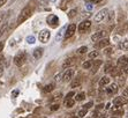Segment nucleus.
Returning a JSON list of instances; mask_svg holds the SVG:
<instances>
[{"label": "nucleus", "mask_w": 128, "mask_h": 118, "mask_svg": "<svg viewBox=\"0 0 128 118\" xmlns=\"http://www.w3.org/2000/svg\"><path fill=\"white\" fill-rule=\"evenodd\" d=\"M60 77H61L60 74H58V75H56V80H60Z\"/></svg>", "instance_id": "obj_47"}, {"label": "nucleus", "mask_w": 128, "mask_h": 118, "mask_svg": "<svg viewBox=\"0 0 128 118\" xmlns=\"http://www.w3.org/2000/svg\"><path fill=\"white\" fill-rule=\"evenodd\" d=\"M103 64V62L102 60H96L95 63H94V66H92V74H95L96 72L98 71V68H99V66Z\"/></svg>", "instance_id": "obj_19"}, {"label": "nucleus", "mask_w": 128, "mask_h": 118, "mask_svg": "<svg viewBox=\"0 0 128 118\" xmlns=\"http://www.w3.org/2000/svg\"><path fill=\"white\" fill-rule=\"evenodd\" d=\"M92 66V63L91 62H84L83 64H82V67L83 68H86V70H88V68H90Z\"/></svg>", "instance_id": "obj_27"}, {"label": "nucleus", "mask_w": 128, "mask_h": 118, "mask_svg": "<svg viewBox=\"0 0 128 118\" xmlns=\"http://www.w3.org/2000/svg\"><path fill=\"white\" fill-rule=\"evenodd\" d=\"M54 89V85L53 83H48V85H46L44 87V92L45 93H50V92H52Z\"/></svg>", "instance_id": "obj_22"}, {"label": "nucleus", "mask_w": 128, "mask_h": 118, "mask_svg": "<svg viewBox=\"0 0 128 118\" xmlns=\"http://www.w3.org/2000/svg\"><path fill=\"white\" fill-rule=\"evenodd\" d=\"M4 42H0V52H1V51H2V49H4Z\"/></svg>", "instance_id": "obj_45"}, {"label": "nucleus", "mask_w": 128, "mask_h": 118, "mask_svg": "<svg viewBox=\"0 0 128 118\" xmlns=\"http://www.w3.org/2000/svg\"><path fill=\"white\" fill-rule=\"evenodd\" d=\"M75 63V58H73V57H70V58H67L64 62V64H62V68H67V67H69V66H72L73 64Z\"/></svg>", "instance_id": "obj_15"}, {"label": "nucleus", "mask_w": 128, "mask_h": 118, "mask_svg": "<svg viewBox=\"0 0 128 118\" xmlns=\"http://www.w3.org/2000/svg\"><path fill=\"white\" fill-rule=\"evenodd\" d=\"M103 0H86V4H99V3H102Z\"/></svg>", "instance_id": "obj_33"}, {"label": "nucleus", "mask_w": 128, "mask_h": 118, "mask_svg": "<svg viewBox=\"0 0 128 118\" xmlns=\"http://www.w3.org/2000/svg\"><path fill=\"white\" fill-rule=\"evenodd\" d=\"M106 85H110V78H107V77L102 78V79L99 80V86L103 87V86H106Z\"/></svg>", "instance_id": "obj_20"}, {"label": "nucleus", "mask_w": 128, "mask_h": 118, "mask_svg": "<svg viewBox=\"0 0 128 118\" xmlns=\"http://www.w3.org/2000/svg\"><path fill=\"white\" fill-rule=\"evenodd\" d=\"M51 0H40V3L43 4V5H45V4H48V3H50Z\"/></svg>", "instance_id": "obj_44"}, {"label": "nucleus", "mask_w": 128, "mask_h": 118, "mask_svg": "<svg viewBox=\"0 0 128 118\" xmlns=\"http://www.w3.org/2000/svg\"><path fill=\"white\" fill-rule=\"evenodd\" d=\"M86 9L91 11V9H92V7H94V5H92V4H86Z\"/></svg>", "instance_id": "obj_39"}, {"label": "nucleus", "mask_w": 128, "mask_h": 118, "mask_svg": "<svg viewBox=\"0 0 128 118\" xmlns=\"http://www.w3.org/2000/svg\"><path fill=\"white\" fill-rule=\"evenodd\" d=\"M113 116L114 117H120V116L124 115V110H122V106H114L113 109Z\"/></svg>", "instance_id": "obj_14"}, {"label": "nucleus", "mask_w": 128, "mask_h": 118, "mask_svg": "<svg viewBox=\"0 0 128 118\" xmlns=\"http://www.w3.org/2000/svg\"><path fill=\"white\" fill-rule=\"evenodd\" d=\"M69 118H78V116H72V117H69Z\"/></svg>", "instance_id": "obj_48"}, {"label": "nucleus", "mask_w": 128, "mask_h": 118, "mask_svg": "<svg viewBox=\"0 0 128 118\" xmlns=\"http://www.w3.org/2000/svg\"><path fill=\"white\" fill-rule=\"evenodd\" d=\"M124 72H125V73H127V74H128V64H127V65L125 66V67H124Z\"/></svg>", "instance_id": "obj_46"}, {"label": "nucleus", "mask_w": 128, "mask_h": 118, "mask_svg": "<svg viewBox=\"0 0 128 118\" xmlns=\"http://www.w3.org/2000/svg\"><path fill=\"white\" fill-rule=\"evenodd\" d=\"M31 14H32V8H31L30 6L24 7V8L21 11V13H20V15H18V24L23 23L24 21L28 20V19L31 16Z\"/></svg>", "instance_id": "obj_1"}, {"label": "nucleus", "mask_w": 128, "mask_h": 118, "mask_svg": "<svg viewBox=\"0 0 128 118\" xmlns=\"http://www.w3.org/2000/svg\"><path fill=\"white\" fill-rule=\"evenodd\" d=\"M58 22H59V20H58V18L56 15H50L48 18V23L50 24L51 27H57Z\"/></svg>", "instance_id": "obj_13"}, {"label": "nucleus", "mask_w": 128, "mask_h": 118, "mask_svg": "<svg viewBox=\"0 0 128 118\" xmlns=\"http://www.w3.org/2000/svg\"><path fill=\"white\" fill-rule=\"evenodd\" d=\"M91 27V21L90 20H84L78 24V31L80 33H86V30H89V28Z\"/></svg>", "instance_id": "obj_5"}, {"label": "nucleus", "mask_w": 128, "mask_h": 118, "mask_svg": "<svg viewBox=\"0 0 128 118\" xmlns=\"http://www.w3.org/2000/svg\"><path fill=\"white\" fill-rule=\"evenodd\" d=\"M43 56V49L42 47H37L35 51H34V58L35 59H39Z\"/></svg>", "instance_id": "obj_17"}, {"label": "nucleus", "mask_w": 128, "mask_h": 118, "mask_svg": "<svg viewBox=\"0 0 128 118\" xmlns=\"http://www.w3.org/2000/svg\"><path fill=\"white\" fill-rule=\"evenodd\" d=\"M4 74V67L1 65H0V78H1V75Z\"/></svg>", "instance_id": "obj_43"}, {"label": "nucleus", "mask_w": 128, "mask_h": 118, "mask_svg": "<svg viewBox=\"0 0 128 118\" xmlns=\"http://www.w3.org/2000/svg\"><path fill=\"white\" fill-rule=\"evenodd\" d=\"M111 52H112V49H110V47H107L106 50H105V53H106V54H110Z\"/></svg>", "instance_id": "obj_42"}, {"label": "nucleus", "mask_w": 128, "mask_h": 118, "mask_svg": "<svg viewBox=\"0 0 128 118\" xmlns=\"http://www.w3.org/2000/svg\"><path fill=\"white\" fill-rule=\"evenodd\" d=\"M7 1L8 0H0V7H2L5 4H7Z\"/></svg>", "instance_id": "obj_41"}, {"label": "nucleus", "mask_w": 128, "mask_h": 118, "mask_svg": "<svg viewBox=\"0 0 128 118\" xmlns=\"http://www.w3.org/2000/svg\"><path fill=\"white\" fill-rule=\"evenodd\" d=\"M74 74H75V71L73 70V68H70V70H67V71L64 73V75H62V80L65 81V82H68V81H70V80L73 79Z\"/></svg>", "instance_id": "obj_7"}, {"label": "nucleus", "mask_w": 128, "mask_h": 118, "mask_svg": "<svg viewBox=\"0 0 128 118\" xmlns=\"http://www.w3.org/2000/svg\"><path fill=\"white\" fill-rule=\"evenodd\" d=\"M5 19H6V14H0V24L2 23Z\"/></svg>", "instance_id": "obj_37"}, {"label": "nucleus", "mask_w": 128, "mask_h": 118, "mask_svg": "<svg viewBox=\"0 0 128 118\" xmlns=\"http://www.w3.org/2000/svg\"><path fill=\"white\" fill-rule=\"evenodd\" d=\"M108 45H110V41L107 38H103V39H99V41L97 42L96 46L98 47V49H104V47H107Z\"/></svg>", "instance_id": "obj_11"}, {"label": "nucleus", "mask_w": 128, "mask_h": 118, "mask_svg": "<svg viewBox=\"0 0 128 118\" xmlns=\"http://www.w3.org/2000/svg\"><path fill=\"white\" fill-rule=\"evenodd\" d=\"M74 104L75 101L73 98H65V101H64V105L66 108H72V106H74Z\"/></svg>", "instance_id": "obj_16"}, {"label": "nucleus", "mask_w": 128, "mask_h": 118, "mask_svg": "<svg viewBox=\"0 0 128 118\" xmlns=\"http://www.w3.org/2000/svg\"><path fill=\"white\" fill-rule=\"evenodd\" d=\"M75 31H76V26L75 24H69L68 28H67V31L65 33V38H70L72 36L75 34Z\"/></svg>", "instance_id": "obj_8"}, {"label": "nucleus", "mask_w": 128, "mask_h": 118, "mask_svg": "<svg viewBox=\"0 0 128 118\" xmlns=\"http://www.w3.org/2000/svg\"><path fill=\"white\" fill-rule=\"evenodd\" d=\"M92 105H94V103H92V102H88V103H86V105H84V109H86V110H88V109H90V108H91V106H92Z\"/></svg>", "instance_id": "obj_35"}, {"label": "nucleus", "mask_w": 128, "mask_h": 118, "mask_svg": "<svg viewBox=\"0 0 128 118\" xmlns=\"http://www.w3.org/2000/svg\"><path fill=\"white\" fill-rule=\"evenodd\" d=\"M128 103L127 98L125 96H118L113 100V105L114 106H122V105H126Z\"/></svg>", "instance_id": "obj_6"}, {"label": "nucleus", "mask_w": 128, "mask_h": 118, "mask_svg": "<svg viewBox=\"0 0 128 118\" xmlns=\"http://www.w3.org/2000/svg\"><path fill=\"white\" fill-rule=\"evenodd\" d=\"M86 50H88V47H86V46H81L80 49L78 50V53H80V54H82V53H86Z\"/></svg>", "instance_id": "obj_31"}, {"label": "nucleus", "mask_w": 128, "mask_h": 118, "mask_svg": "<svg viewBox=\"0 0 128 118\" xmlns=\"http://www.w3.org/2000/svg\"><path fill=\"white\" fill-rule=\"evenodd\" d=\"M50 37H51V34L48 29H43L42 31L39 33V36H38L39 41L42 42V43H48V39H50Z\"/></svg>", "instance_id": "obj_4"}, {"label": "nucleus", "mask_w": 128, "mask_h": 118, "mask_svg": "<svg viewBox=\"0 0 128 118\" xmlns=\"http://www.w3.org/2000/svg\"><path fill=\"white\" fill-rule=\"evenodd\" d=\"M27 41L29 44H34V43H35V37H34V36H29L27 38Z\"/></svg>", "instance_id": "obj_34"}, {"label": "nucleus", "mask_w": 128, "mask_h": 118, "mask_svg": "<svg viewBox=\"0 0 128 118\" xmlns=\"http://www.w3.org/2000/svg\"><path fill=\"white\" fill-rule=\"evenodd\" d=\"M70 1H72V0H67V4H68V3H70Z\"/></svg>", "instance_id": "obj_49"}, {"label": "nucleus", "mask_w": 128, "mask_h": 118, "mask_svg": "<svg viewBox=\"0 0 128 118\" xmlns=\"http://www.w3.org/2000/svg\"><path fill=\"white\" fill-rule=\"evenodd\" d=\"M120 47L122 50H128V39H124L120 44Z\"/></svg>", "instance_id": "obj_23"}, {"label": "nucleus", "mask_w": 128, "mask_h": 118, "mask_svg": "<svg viewBox=\"0 0 128 118\" xmlns=\"http://www.w3.org/2000/svg\"><path fill=\"white\" fill-rule=\"evenodd\" d=\"M86 98V94L84 93H80L76 95V101H83Z\"/></svg>", "instance_id": "obj_28"}, {"label": "nucleus", "mask_w": 128, "mask_h": 118, "mask_svg": "<svg viewBox=\"0 0 128 118\" xmlns=\"http://www.w3.org/2000/svg\"><path fill=\"white\" fill-rule=\"evenodd\" d=\"M74 92H70V93H68L67 94V96H66V98H73V96H74Z\"/></svg>", "instance_id": "obj_38"}, {"label": "nucleus", "mask_w": 128, "mask_h": 118, "mask_svg": "<svg viewBox=\"0 0 128 118\" xmlns=\"http://www.w3.org/2000/svg\"><path fill=\"white\" fill-rule=\"evenodd\" d=\"M107 15H108L107 21H108V23H111V22L114 20V12H108V13H107Z\"/></svg>", "instance_id": "obj_25"}, {"label": "nucleus", "mask_w": 128, "mask_h": 118, "mask_svg": "<svg viewBox=\"0 0 128 118\" xmlns=\"http://www.w3.org/2000/svg\"><path fill=\"white\" fill-rule=\"evenodd\" d=\"M127 64H128V57L127 56H122L118 59V62H116V67H119V68L125 67Z\"/></svg>", "instance_id": "obj_10"}, {"label": "nucleus", "mask_w": 128, "mask_h": 118, "mask_svg": "<svg viewBox=\"0 0 128 118\" xmlns=\"http://www.w3.org/2000/svg\"><path fill=\"white\" fill-rule=\"evenodd\" d=\"M107 13H108V11H107L106 8L99 11V12L95 15V22L96 23H100V22H103V21L107 18Z\"/></svg>", "instance_id": "obj_3"}, {"label": "nucleus", "mask_w": 128, "mask_h": 118, "mask_svg": "<svg viewBox=\"0 0 128 118\" xmlns=\"http://www.w3.org/2000/svg\"><path fill=\"white\" fill-rule=\"evenodd\" d=\"M118 89L119 88H118V85H116V83H111V85L106 88V93L108 95H113L118 92Z\"/></svg>", "instance_id": "obj_12"}, {"label": "nucleus", "mask_w": 128, "mask_h": 118, "mask_svg": "<svg viewBox=\"0 0 128 118\" xmlns=\"http://www.w3.org/2000/svg\"><path fill=\"white\" fill-rule=\"evenodd\" d=\"M124 96H125L126 98H128V88L124 89Z\"/></svg>", "instance_id": "obj_40"}, {"label": "nucleus", "mask_w": 128, "mask_h": 118, "mask_svg": "<svg viewBox=\"0 0 128 118\" xmlns=\"http://www.w3.org/2000/svg\"><path fill=\"white\" fill-rule=\"evenodd\" d=\"M62 97V94L61 93H59V94H57V95H54L53 97L51 98V101H58V100H60V98Z\"/></svg>", "instance_id": "obj_32"}, {"label": "nucleus", "mask_w": 128, "mask_h": 118, "mask_svg": "<svg viewBox=\"0 0 128 118\" xmlns=\"http://www.w3.org/2000/svg\"><path fill=\"white\" fill-rule=\"evenodd\" d=\"M27 60V53L24 52V51H21V52H18L16 56L14 57V64L18 67H21L23 65L24 63Z\"/></svg>", "instance_id": "obj_2"}, {"label": "nucleus", "mask_w": 128, "mask_h": 118, "mask_svg": "<svg viewBox=\"0 0 128 118\" xmlns=\"http://www.w3.org/2000/svg\"><path fill=\"white\" fill-rule=\"evenodd\" d=\"M98 54H99L98 51H92V52L89 53V58L90 59H95V58H97V57H98Z\"/></svg>", "instance_id": "obj_26"}, {"label": "nucleus", "mask_w": 128, "mask_h": 118, "mask_svg": "<svg viewBox=\"0 0 128 118\" xmlns=\"http://www.w3.org/2000/svg\"><path fill=\"white\" fill-rule=\"evenodd\" d=\"M76 13H78V11H76V9H70V11H69V13H68V18L69 19L74 18L75 15H76Z\"/></svg>", "instance_id": "obj_29"}, {"label": "nucleus", "mask_w": 128, "mask_h": 118, "mask_svg": "<svg viewBox=\"0 0 128 118\" xmlns=\"http://www.w3.org/2000/svg\"><path fill=\"white\" fill-rule=\"evenodd\" d=\"M112 68H113V64L112 63H106L104 65V72L105 73H110L112 71Z\"/></svg>", "instance_id": "obj_21"}, {"label": "nucleus", "mask_w": 128, "mask_h": 118, "mask_svg": "<svg viewBox=\"0 0 128 118\" xmlns=\"http://www.w3.org/2000/svg\"><path fill=\"white\" fill-rule=\"evenodd\" d=\"M7 28H8V24H7V23H5L2 27H1V28H0V37H1V36H2L5 33H6Z\"/></svg>", "instance_id": "obj_24"}, {"label": "nucleus", "mask_w": 128, "mask_h": 118, "mask_svg": "<svg viewBox=\"0 0 128 118\" xmlns=\"http://www.w3.org/2000/svg\"><path fill=\"white\" fill-rule=\"evenodd\" d=\"M106 35H107L106 31H98V33H95L92 36H91V41L98 42L99 39H103L104 37H106Z\"/></svg>", "instance_id": "obj_9"}, {"label": "nucleus", "mask_w": 128, "mask_h": 118, "mask_svg": "<svg viewBox=\"0 0 128 118\" xmlns=\"http://www.w3.org/2000/svg\"><path fill=\"white\" fill-rule=\"evenodd\" d=\"M81 81H82V79H81V78H75V79L72 81L70 87H72V88H76V87H80Z\"/></svg>", "instance_id": "obj_18"}, {"label": "nucleus", "mask_w": 128, "mask_h": 118, "mask_svg": "<svg viewBox=\"0 0 128 118\" xmlns=\"http://www.w3.org/2000/svg\"><path fill=\"white\" fill-rule=\"evenodd\" d=\"M59 104H53V105L51 106V110H52V111H56V110H58L59 109Z\"/></svg>", "instance_id": "obj_36"}, {"label": "nucleus", "mask_w": 128, "mask_h": 118, "mask_svg": "<svg viewBox=\"0 0 128 118\" xmlns=\"http://www.w3.org/2000/svg\"><path fill=\"white\" fill-rule=\"evenodd\" d=\"M86 113H88V110H86V109H82V110H80V111H78V117H84Z\"/></svg>", "instance_id": "obj_30"}]
</instances>
